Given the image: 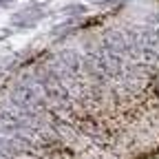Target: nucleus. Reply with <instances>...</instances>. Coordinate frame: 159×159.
I'll return each instance as SVG.
<instances>
[{"instance_id": "obj_3", "label": "nucleus", "mask_w": 159, "mask_h": 159, "mask_svg": "<svg viewBox=\"0 0 159 159\" xmlns=\"http://www.w3.org/2000/svg\"><path fill=\"white\" fill-rule=\"evenodd\" d=\"M2 2H11V0H0V5H2Z\"/></svg>"}, {"instance_id": "obj_1", "label": "nucleus", "mask_w": 159, "mask_h": 159, "mask_svg": "<svg viewBox=\"0 0 159 159\" xmlns=\"http://www.w3.org/2000/svg\"><path fill=\"white\" fill-rule=\"evenodd\" d=\"M13 102L16 106L27 113V115H38L40 111H44V102H42V93L35 84H18L16 91H13Z\"/></svg>"}, {"instance_id": "obj_2", "label": "nucleus", "mask_w": 159, "mask_h": 159, "mask_svg": "<svg viewBox=\"0 0 159 159\" xmlns=\"http://www.w3.org/2000/svg\"><path fill=\"white\" fill-rule=\"evenodd\" d=\"M40 82H42V89L47 91V95L51 97V99H55V104H69V95H66V91H64V86H62V82H60L57 77H53V75H49V73H44L42 77H40Z\"/></svg>"}]
</instances>
